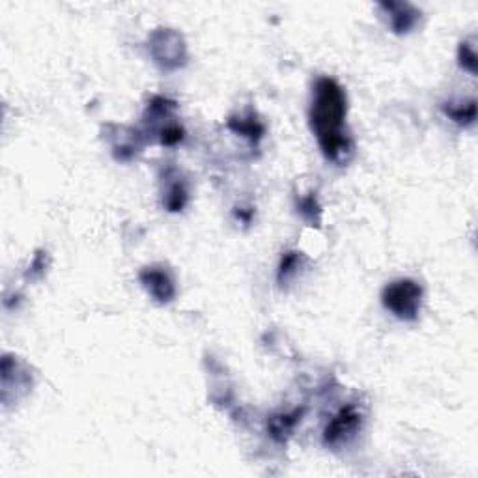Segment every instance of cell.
Returning a JSON list of instances; mask_svg holds the SVG:
<instances>
[{
    "instance_id": "cell-5",
    "label": "cell",
    "mask_w": 478,
    "mask_h": 478,
    "mask_svg": "<svg viewBox=\"0 0 478 478\" xmlns=\"http://www.w3.org/2000/svg\"><path fill=\"white\" fill-rule=\"evenodd\" d=\"M159 38L163 39V44L166 47H161L157 44H151V49H153V57H155V62H159L166 70H174L178 66H182L183 58H185V45H183L182 38L178 36L176 32L164 30L157 32Z\"/></svg>"
},
{
    "instance_id": "cell-14",
    "label": "cell",
    "mask_w": 478,
    "mask_h": 478,
    "mask_svg": "<svg viewBox=\"0 0 478 478\" xmlns=\"http://www.w3.org/2000/svg\"><path fill=\"white\" fill-rule=\"evenodd\" d=\"M183 140V129L178 126H169L161 131V144L176 146Z\"/></svg>"
},
{
    "instance_id": "cell-9",
    "label": "cell",
    "mask_w": 478,
    "mask_h": 478,
    "mask_svg": "<svg viewBox=\"0 0 478 478\" xmlns=\"http://www.w3.org/2000/svg\"><path fill=\"white\" fill-rule=\"evenodd\" d=\"M299 264H301V252H296V251H289L286 252L283 256V260H280V265H278V283L283 284L286 283L289 277H294L296 275V271L299 269Z\"/></svg>"
},
{
    "instance_id": "cell-7",
    "label": "cell",
    "mask_w": 478,
    "mask_h": 478,
    "mask_svg": "<svg viewBox=\"0 0 478 478\" xmlns=\"http://www.w3.org/2000/svg\"><path fill=\"white\" fill-rule=\"evenodd\" d=\"M301 415H303V411L296 409L294 413H288V415L273 417V419L269 421L271 435H273L277 441H284L289 434H291V432H294V428L297 426V422L301 421Z\"/></svg>"
},
{
    "instance_id": "cell-10",
    "label": "cell",
    "mask_w": 478,
    "mask_h": 478,
    "mask_svg": "<svg viewBox=\"0 0 478 478\" xmlns=\"http://www.w3.org/2000/svg\"><path fill=\"white\" fill-rule=\"evenodd\" d=\"M185 202H187V189H185V185L180 182L170 185L169 191H166V198H164V204H166L169 211H180L185 206Z\"/></svg>"
},
{
    "instance_id": "cell-2",
    "label": "cell",
    "mask_w": 478,
    "mask_h": 478,
    "mask_svg": "<svg viewBox=\"0 0 478 478\" xmlns=\"http://www.w3.org/2000/svg\"><path fill=\"white\" fill-rule=\"evenodd\" d=\"M381 299H383L385 309L390 310L396 318L413 321L421 312L422 288L411 278H400L385 286Z\"/></svg>"
},
{
    "instance_id": "cell-11",
    "label": "cell",
    "mask_w": 478,
    "mask_h": 478,
    "mask_svg": "<svg viewBox=\"0 0 478 478\" xmlns=\"http://www.w3.org/2000/svg\"><path fill=\"white\" fill-rule=\"evenodd\" d=\"M228 126L232 127L233 131L241 133L245 137H251V139H254V137L260 139L262 133H264V127L260 126L258 122H254V120H230Z\"/></svg>"
},
{
    "instance_id": "cell-6",
    "label": "cell",
    "mask_w": 478,
    "mask_h": 478,
    "mask_svg": "<svg viewBox=\"0 0 478 478\" xmlns=\"http://www.w3.org/2000/svg\"><path fill=\"white\" fill-rule=\"evenodd\" d=\"M381 8L389 10L390 13V26L396 34H405L419 19V12L409 4H396V2H389V4H381Z\"/></svg>"
},
{
    "instance_id": "cell-3",
    "label": "cell",
    "mask_w": 478,
    "mask_h": 478,
    "mask_svg": "<svg viewBox=\"0 0 478 478\" xmlns=\"http://www.w3.org/2000/svg\"><path fill=\"white\" fill-rule=\"evenodd\" d=\"M363 424V413L357 405H346L327 422L323 432V443L327 447H342L347 441L353 439Z\"/></svg>"
},
{
    "instance_id": "cell-8",
    "label": "cell",
    "mask_w": 478,
    "mask_h": 478,
    "mask_svg": "<svg viewBox=\"0 0 478 478\" xmlns=\"http://www.w3.org/2000/svg\"><path fill=\"white\" fill-rule=\"evenodd\" d=\"M445 113L459 126H471L477 118V105H475V101H469L466 105L463 103L461 105H448V107H445Z\"/></svg>"
},
{
    "instance_id": "cell-4",
    "label": "cell",
    "mask_w": 478,
    "mask_h": 478,
    "mask_svg": "<svg viewBox=\"0 0 478 478\" xmlns=\"http://www.w3.org/2000/svg\"><path fill=\"white\" fill-rule=\"evenodd\" d=\"M140 283L146 288L155 301L169 303L176 296V286H174V278L170 277V273L163 267H146L140 271Z\"/></svg>"
},
{
    "instance_id": "cell-13",
    "label": "cell",
    "mask_w": 478,
    "mask_h": 478,
    "mask_svg": "<svg viewBox=\"0 0 478 478\" xmlns=\"http://www.w3.org/2000/svg\"><path fill=\"white\" fill-rule=\"evenodd\" d=\"M459 64H461L463 70H467L469 73H475V70H477V55H475L472 45L461 44V47H459Z\"/></svg>"
},
{
    "instance_id": "cell-1",
    "label": "cell",
    "mask_w": 478,
    "mask_h": 478,
    "mask_svg": "<svg viewBox=\"0 0 478 478\" xmlns=\"http://www.w3.org/2000/svg\"><path fill=\"white\" fill-rule=\"evenodd\" d=\"M346 114L347 99L344 88L329 77L318 79L310 105V126L323 155L334 163H346L353 151Z\"/></svg>"
},
{
    "instance_id": "cell-12",
    "label": "cell",
    "mask_w": 478,
    "mask_h": 478,
    "mask_svg": "<svg viewBox=\"0 0 478 478\" xmlns=\"http://www.w3.org/2000/svg\"><path fill=\"white\" fill-rule=\"evenodd\" d=\"M299 211H301V215L305 217V219L309 220V222H318L320 220V204L316 202L314 196H307V198H303L301 202H299Z\"/></svg>"
}]
</instances>
